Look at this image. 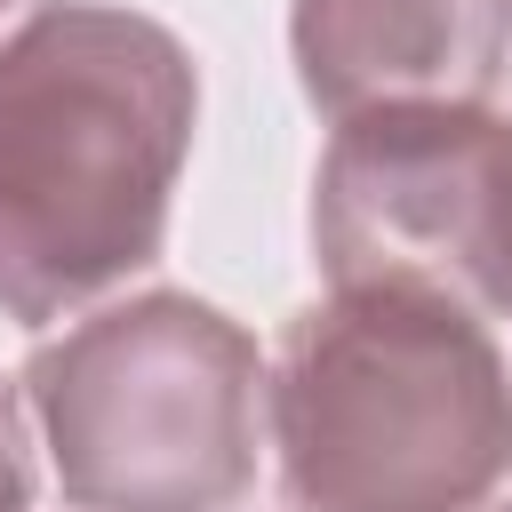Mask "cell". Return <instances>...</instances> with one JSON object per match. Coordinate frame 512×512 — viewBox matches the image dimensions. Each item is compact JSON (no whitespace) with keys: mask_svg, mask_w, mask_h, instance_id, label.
<instances>
[{"mask_svg":"<svg viewBox=\"0 0 512 512\" xmlns=\"http://www.w3.org/2000/svg\"><path fill=\"white\" fill-rule=\"evenodd\" d=\"M200 128L192 48L112 0H32L0 32V312L64 328L160 264Z\"/></svg>","mask_w":512,"mask_h":512,"instance_id":"cell-1","label":"cell"},{"mask_svg":"<svg viewBox=\"0 0 512 512\" xmlns=\"http://www.w3.org/2000/svg\"><path fill=\"white\" fill-rule=\"evenodd\" d=\"M312 264L328 288H416L512 320V112H344L312 168Z\"/></svg>","mask_w":512,"mask_h":512,"instance_id":"cell-4","label":"cell"},{"mask_svg":"<svg viewBox=\"0 0 512 512\" xmlns=\"http://www.w3.org/2000/svg\"><path fill=\"white\" fill-rule=\"evenodd\" d=\"M488 512H512V496H504V504H488Z\"/></svg>","mask_w":512,"mask_h":512,"instance_id":"cell-8","label":"cell"},{"mask_svg":"<svg viewBox=\"0 0 512 512\" xmlns=\"http://www.w3.org/2000/svg\"><path fill=\"white\" fill-rule=\"evenodd\" d=\"M24 8H32V0H0V24H16V16H24Z\"/></svg>","mask_w":512,"mask_h":512,"instance_id":"cell-7","label":"cell"},{"mask_svg":"<svg viewBox=\"0 0 512 512\" xmlns=\"http://www.w3.org/2000/svg\"><path fill=\"white\" fill-rule=\"evenodd\" d=\"M16 392L72 512H232L256 488L264 352L192 288L88 304Z\"/></svg>","mask_w":512,"mask_h":512,"instance_id":"cell-3","label":"cell"},{"mask_svg":"<svg viewBox=\"0 0 512 512\" xmlns=\"http://www.w3.org/2000/svg\"><path fill=\"white\" fill-rule=\"evenodd\" d=\"M288 512H488L512 480V368L488 320L416 288H328L264 360Z\"/></svg>","mask_w":512,"mask_h":512,"instance_id":"cell-2","label":"cell"},{"mask_svg":"<svg viewBox=\"0 0 512 512\" xmlns=\"http://www.w3.org/2000/svg\"><path fill=\"white\" fill-rule=\"evenodd\" d=\"M288 56L328 120L368 104H496L512 0H296Z\"/></svg>","mask_w":512,"mask_h":512,"instance_id":"cell-5","label":"cell"},{"mask_svg":"<svg viewBox=\"0 0 512 512\" xmlns=\"http://www.w3.org/2000/svg\"><path fill=\"white\" fill-rule=\"evenodd\" d=\"M40 504V464H32V416L24 392L0 384V512H32Z\"/></svg>","mask_w":512,"mask_h":512,"instance_id":"cell-6","label":"cell"}]
</instances>
